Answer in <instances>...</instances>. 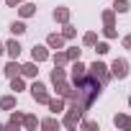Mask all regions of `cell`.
I'll return each mask as SVG.
<instances>
[{"instance_id":"obj_1","label":"cell","mask_w":131,"mask_h":131,"mask_svg":"<svg viewBox=\"0 0 131 131\" xmlns=\"http://www.w3.org/2000/svg\"><path fill=\"white\" fill-rule=\"evenodd\" d=\"M88 72H90V75H93V77H95V80H98V82H100L103 88H105V85L111 82V70L105 67L103 62H98V59H95V62L90 64V67H88Z\"/></svg>"},{"instance_id":"obj_2","label":"cell","mask_w":131,"mask_h":131,"mask_svg":"<svg viewBox=\"0 0 131 131\" xmlns=\"http://www.w3.org/2000/svg\"><path fill=\"white\" fill-rule=\"evenodd\" d=\"M111 77H116V80H126L128 77V62L123 59V57H116L113 59V64H111Z\"/></svg>"},{"instance_id":"obj_3","label":"cell","mask_w":131,"mask_h":131,"mask_svg":"<svg viewBox=\"0 0 131 131\" xmlns=\"http://www.w3.org/2000/svg\"><path fill=\"white\" fill-rule=\"evenodd\" d=\"M28 90H31V98H34L36 103H44V105L49 103V90H46V85H44V82H39V80H36Z\"/></svg>"},{"instance_id":"obj_4","label":"cell","mask_w":131,"mask_h":131,"mask_svg":"<svg viewBox=\"0 0 131 131\" xmlns=\"http://www.w3.org/2000/svg\"><path fill=\"white\" fill-rule=\"evenodd\" d=\"M80 118H82V113L77 111V108H70L67 113H64V126H67V128H77V123H80Z\"/></svg>"},{"instance_id":"obj_5","label":"cell","mask_w":131,"mask_h":131,"mask_svg":"<svg viewBox=\"0 0 131 131\" xmlns=\"http://www.w3.org/2000/svg\"><path fill=\"white\" fill-rule=\"evenodd\" d=\"M31 59L39 64V62H46L49 59V46H41V44H34V49H31Z\"/></svg>"},{"instance_id":"obj_6","label":"cell","mask_w":131,"mask_h":131,"mask_svg":"<svg viewBox=\"0 0 131 131\" xmlns=\"http://www.w3.org/2000/svg\"><path fill=\"white\" fill-rule=\"evenodd\" d=\"M46 46L49 49H64V36L62 34H49L46 36Z\"/></svg>"},{"instance_id":"obj_7","label":"cell","mask_w":131,"mask_h":131,"mask_svg":"<svg viewBox=\"0 0 131 131\" xmlns=\"http://www.w3.org/2000/svg\"><path fill=\"white\" fill-rule=\"evenodd\" d=\"M3 72H5V77L10 80V77H16V75H21V64H18V59H10L5 67H3Z\"/></svg>"},{"instance_id":"obj_8","label":"cell","mask_w":131,"mask_h":131,"mask_svg":"<svg viewBox=\"0 0 131 131\" xmlns=\"http://www.w3.org/2000/svg\"><path fill=\"white\" fill-rule=\"evenodd\" d=\"M85 75H88V67H85L80 59H75V62H72V82L80 80V77H85Z\"/></svg>"},{"instance_id":"obj_9","label":"cell","mask_w":131,"mask_h":131,"mask_svg":"<svg viewBox=\"0 0 131 131\" xmlns=\"http://www.w3.org/2000/svg\"><path fill=\"white\" fill-rule=\"evenodd\" d=\"M21 49H23V46H21L16 39H10V41L5 44V51H8V57H10V59H18V57H21Z\"/></svg>"},{"instance_id":"obj_10","label":"cell","mask_w":131,"mask_h":131,"mask_svg":"<svg viewBox=\"0 0 131 131\" xmlns=\"http://www.w3.org/2000/svg\"><path fill=\"white\" fill-rule=\"evenodd\" d=\"M54 90H57V95L67 98V95L72 93V82H67V80H59V82H54Z\"/></svg>"},{"instance_id":"obj_11","label":"cell","mask_w":131,"mask_h":131,"mask_svg":"<svg viewBox=\"0 0 131 131\" xmlns=\"http://www.w3.org/2000/svg\"><path fill=\"white\" fill-rule=\"evenodd\" d=\"M54 21L57 23H70V8H64V5L54 8Z\"/></svg>"},{"instance_id":"obj_12","label":"cell","mask_w":131,"mask_h":131,"mask_svg":"<svg viewBox=\"0 0 131 131\" xmlns=\"http://www.w3.org/2000/svg\"><path fill=\"white\" fill-rule=\"evenodd\" d=\"M21 75H23V77H36V75H39V67H36L34 59L26 62V64H21Z\"/></svg>"},{"instance_id":"obj_13","label":"cell","mask_w":131,"mask_h":131,"mask_svg":"<svg viewBox=\"0 0 131 131\" xmlns=\"http://www.w3.org/2000/svg\"><path fill=\"white\" fill-rule=\"evenodd\" d=\"M46 105H49V111L57 116V113H62V111H64V98H62V95H59V98H49V103H46Z\"/></svg>"},{"instance_id":"obj_14","label":"cell","mask_w":131,"mask_h":131,"mask_svg":"<svg viewBox=\"0 0 131 131\" xmlns=\"http://www.w3.org/2000/svg\"><path fill=\"white\" fill-rule=\"evenodd\" d=\"M113 126H116V128H131V116L116 113V116H113Z\"/></svg>"},{"instance_id":"obj_15","label":"cell","mask_w":131,"mask_h":131,"mask_svg":"<svg viewBox=\"0 0 131 131\" xmlns=\"http://www.w3.org/2000/svg\"><path fill=\"white\" fill-rule=\"evenodd\" d=\"M8 128H18V126H23V113H18V111H10V118H8V123H5Z\"/></svg>"},{"instance_id":"obj_16","label":"cell","mask_w":131,"mask_h":131,"mask_svg":"<svg viewBox=\"0 0 131 131\" xmlns=\"http://www.w3.org/2000/svg\"><path fill=\"white\" fill-rule=\"evenodd\" d=\"M18 13H21V18H31V16H36V5L34 3H21Z\"/></svg>"},{"instance_id":"obj_17","label":"cell","mask_w":131,"mask_h":131,"mask_svg":"<svg viewBox=\"0 0 131 131\" xmlns=\"http://www.w3.org/2000/svg\"><path fill=\"white\" fill-rule=\"evenodd\" d=\"M16 108V95H3L0 98V111H13Z\"/></svg>"},{"instance_id":"obj_18","label":"cell","mask_w":131,"mask_h":131,"mask_svg":"<svg viewBox=\"0 0 131 131\" xmlns=\"http://www.w3.org/2000/svg\"><path fill=\"white\" fill-rule=\"evenodd\" d=\"M10 90H13L16 95H18L21 90H26V82H23V77H21V75H16V77H10Z\"/></svg>"},{"instance_id":"obj_19","label":"cell","mask_w":131,"mask_h":131,"mask_svg":"<svg viewBox=\"0 0 131 131\" xmlns=\"http://www.w3.org/2000/svg\"><path fill=\"white\" fill-rule=\"evenodd\" d=\"M10 31H13V36H23L28 28H26V23H23V21H13V23H10Z\"/></svg>"},{"instance_id":"obj_20","label":"cell","mask_w":131,"mask_h":131,"mask_svg":"<svg viewBox=\"0 0 131 131\" xmlns=\"http://www.w3.org/2000/svg\"><path fill=\"white\" fill-rule=\"evenodd\" d=\"M39 126H41V128H46V131H54V128H59V121L51 116V118H44V121H39Z\"/></svg>"},{"instance_id":"obj_21","label":"cell","mask_w":131,"mask_h":131,"mask_svg":"<svg viewBox=\"0 0 131 131\" xmlns=\"http://www.w3.org/2000/svg\"><path fill=\"white\" fill-rule=\"evenodd\" d=\"M70 59H67V51H59L57 49V54H54V67H64Z\"/></svg>"},{"instance_id":"obj_22","label":"cell","mask_w":131,"mask_h":131,"mask_svg":"<svg viewBox=\"0 0 131 131\" xmlns=\"http://www.w3.org/2000/svg\"><path fill=\"white\" fill-rule=\"evenodd\" d=\"M128 8H131L128 0H116V3H113V10L116 13H128Z\"/></svg>"},{"instance_id":"obj_23","label":"cell","mask_w":131,"mask_h":131,"mask_svg":"<svg viewBox=\"0 0 131 131\" xmlns=\"http://www.w3.org/2000/svg\"><path fill=\"white\" fill-rule=\"evenodd\" d=\"M59 80H67L64 67H54V70H51V82H59Z\"/></svg>"},{"instance_id":"obj_24","label":"cell","mask_w":131,"mask_h":131,"mask_svg":"<svg viewBox=\"0 0 131 131\" xmlns=\"http://www.w3.org/2000/svg\"><path fill=\"white\" fill-rule=\"evenodd\" d=\"M103 23L105 26H116V10L111 8V10H103Z\"/></svg>"},{"instance_id":"obj_25","label":"cell","mask_w":131,"mask_h":131,"mask_svg":"<svg viewBox=\"0 0 131 131\" xmlns=\"http://www.w3.org/2000/svg\"><path fill=\"white\" fill-rule=\"evenodd\" d=\"M82 44H85V46H95V44H98V34H95V31H88V34L82 36Z\"/></svg>"},{"instance_id":"obj_26","label":"cell","mask_w":131,"mask_h":131,"mask_svg":"<svg viewBox=\"0 0 131 131\" xmlns=\"http://www.w3.org/2000/svg\"><path fill=\"white\" fill-rule=\"evenodd\" d=\"M39 126V121H36V116H23V128H28V131H34Z\"/></svg>"},{"instance_id":"obj_27","label":"cell","mask_w":131,"mask_h":131,"mask_svg":"<svg viewBox=\"0 0 131 131\" xmlns=\"http://www.w3.org/2000/svg\"><path fill=\"white\" fill-rule=\"evenodd\" d=\"M62 36H64V39H75V36H77V28H75V26H70V23H64Z\"/></svg>"},{"instance_id":"obj_28","label":"cell","mask_w":131,"mask_h":131,"mask_svg":"<svg viewBox=\"0 0 131 131\" xmlns=\"http://www.w3.org/2000/svg\"><path fill=\"white\" fill-rule=\"evenodd\" d=\"M80 57H82V49H77V46H70V49H67V59H70V62H75V59H80Z\"/></svg>"},{"instance_id":"obj_29","label":"cell","mask_w":131,"mask_h":131,"mask_svg":"<svg viewBox=\"0 0 131 131\" xmlns=\"http://www.w3.org/2000/svg\"><path fill=\"white\" fill-rule=\"evenodd\" d=\"M103 36H105V39H116V36H118L116 26H105V28H103Z\"/></svg>"},{"instance_id":"obj_30","label":"cell","mask_w":131,"mask_h":131,"mask_svg":"<svg viewBox=\"0 0 131 131\" xmlns=\"http://www.w3.org/2000/svg\"><path fill=\"white\" fill-rule=\"evenodd\" d=\"M95 51H98V54L103 57V54H108V51H111V46H108L105 41H98V44H95Z\"/></svg>"},{"instance_id":"obj_31","label":"cell","mask_w":131,"mask_h":131,"mask_svg":"<svg viewBox=\"0 0 131 131\" xmlns=\"http://www.w3.org/2000/svg\"><path fill=\"white\" fill-rule=\"evenodd\" d=\"M80 126H82L85 131H95V128H98V121H82Z\"/></svg>"},{"instance_id":"obj_32","label":"cell","mask_w":131,"mask_h":131,"mask_svg":"<svg viewBox=\"0 0 131 131\" xmlns=\"http://www.w3.org/2000/svg\"><path fill=\"white\" fill-rule=\"evenodd\" d=\"M21 3H23V0H5V5H8V8H16V5H21Z\"/></svg>"},{"instance_id":"obj_33","label":"cell","mask_w":131,"mask_h":131,"mask_svg":"<svg viewBox=\"0 0 131 131\" xmlns=\"http://www.w3.org/2000/svg\"><path fill=\"white\" fill-rule=\"evenodd\" d=\"M123 49H131V34H128V36H123Z\"/></svg>"},{"instance_id":"obj_34","label":"cell","mask_w":131,"mask_h":131,"mask_svg":"<svg viewBox=\"0 0 131 131\" xmlns=\"http://www.w3.org/2000/svg\"><path fill=\"white\" fill-rule=\"evenodd\" d=\"M5 54V44H0V57H3Z\"/></svg>"},{"instance_id":"obj_35","label":"cell","mask_w":131,"mask_h":131,"mask_svg":"<svg viewBox=\"0 0 131 131\" xmlns=\"http://www.w3.org/2000/svg\"><path fill=\"white\" fill-rule=\"evenodd\" d=\"M128 108H131V95H128Z\"/></svg>"}]
</instances>
